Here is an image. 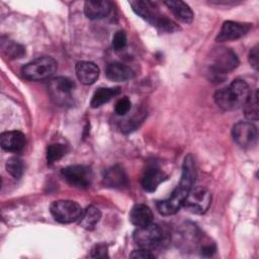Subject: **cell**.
<instances>
[{"instance_id":"7","label":"cell","mask_w":259,"mask_h":259,"mask_svg":"<svg viewBox=\"0 0 259 259\" xmlns=\"http://www.w3.org/2000/svg\"><path fill=\"white\" fill-rule=\"evenodd\" d=\"M133 239L139 248L151 250L162 242L163 231L158 225L151 223L145 227H137L133 233Z\"/></svg>"},{"instance_id":"11","label":"cell","mask_w":259,"mask_h":259,"mask_svg":"<svg viewBox=\"0 0 259 259\" xmlns=\"http://www.w3.org/2000/svg\"><path fill=\"white\" fill-rule=\"evenodd\" d=\"M176 245L186 251H191L198 245L201 235L198 228L192 223H184L175 234Z\"/></svg>"},{"instance_id":"25","label":"cell","mask_w":259,"mask_h":259,"mask_svg":"<svg viewBox=\"0 0 259 259\" xmlns=\"http://www.w3.org/2000/svg\"><path fill=\"white\" fill-rule=\"evenodd\" d=\"M1 49H2V52L10 59H18L25 55L24 47H22L17 42L10 41L8 39L4 40L3 37L1 40Z\"/></svg>"},{"instance_id":"23","label":"cell","mask_w":259,"mask_h":259,"mask_svg":"<svg viewBox=\"0 0 259 259\" xmlns=\"http://www.w3.org/2000/svg\"><path fill=\"white\" fill-rule=\"evenodd\" d=\"M100 219H101L100 210L94 205H89L85 209H83L82 214L78 220V223L83 229L90 231L95 228V226L99 223Z\"/></svg>"},{"instance_id":"17","label":"cell","mask_w":259,"mask_h":259,"mask_svg":"<svg viewBox=\"0 0 259 259\" xmlns=\"http://www.w3.org/2000/svg\"><path fill=\"white\" fill-rule=\"evenodd\" d=\"M168 176L158 167H148L142 177V186L147 192H154L158 186L167 180Z\"/></svg>"},{"instance_id":"24","label":"cell","mask_w":259,"mask_h":259,"mask_svg":"<svg viewBox=\"0 0 259 259\" xmlns=\"http://www.w3.org/2000/svg\"><path fill=\"white\" fill-rule=\"evenodd\" d=\"M244 106L245 117L250 121L258 120V90L250 92Z\"/></svg>"},{"instance_id":"15","label":"cell","mask_w":259,"mask_h":259,"mask_svg":"<svg viewBox=\"0 0 259 259\" xmlns=\"http://www.w3.org/2000/svg\"><path fill=\"white\" fill-rule=\"evenodd\" d=\"M102 182L106 187L115 189H123L128 185L127 176L119 165H113L106 169Z\"/></svg>"},{"instance_id":"31","label":"cell","mask_w":259,"mask_h":259,"mask_svg":"<svg viewBox=\"0 0 259 259\" xmlns=\"http://www.w3.org/2000/svg\"><path fill=\"white\" fill-rule=\"evenodd\" d=\"M90 257L92 258H105L108 257V249H107V245L99 243L96 244L90 252Z\"/></svg>"},{"instance_id":"26","label":"cell","mask_w":259,"mask_h":259,"mask_svg":"<svg viewBox=\"0 0 259 259\" xmlns=\"http://www.w3.org/2000/svg\"><path fill=\"white\" fill-rule=\"evenodd\" d=\"M68 152V148L64 144H52L47 149V161L49 165L62 159Z\"/></svg>"},{"instance_id":"32","label":"cell","mask_w":259,"mask_h":259,"mask_svg":"<svg viewBox=\"0 0 259 259\" xmlns=\"http://www.w3.org/2000/svg\"><path fill=\"white\" fill-rule=\"evenodd\" d=\"M131 258H141V259H152L155 258V255L149 250L145 248H140L138 250L133 251L130 254Z\"/></svg>"},{"instance_id":"13","label":"cell","mask_w":259,"mask_h":259,"mask_svg":"<svg viewBox=\"0 0 259 259\" xmlns=\"http://www.w3.org/2000/svg\"><path fill=\"white\" fill-rule=\"evenodd\" d=\"M130 5L132 6V9L137 15H139L141 18H143L153 26L157 24L158 20L162 16L156 4L152 1L136 0V1H131Z\"/></svg>"},{"instance_id":"3","label":"cell","mask_w":259,"mask_h":259,"mask_svg":"<svg viewBox=\"0 0 259 259\" xmlns=\"http://www.w3.org/2000/svg\"><path fill=\"white\" fill-rule=\"evenodd\" d=\"M208 67L215 80H223L224 76L239 66V59L229 48H214L208 57Z\"/></svg>"},{"instance_id":"9","label":"cell","mask_w":259,"mask_h":259,"mask_svg":"<svg viewBox=\"0 0 259 259\" xmlns=\"http://www.w3.org/2000/svg\"><path fill=\"white\" fill-rule=\"evenodd\" d=\"M63 178L72 186L87 188L91 185L93 174L90 167L86 165H71L61 170Z\"/></svg>"},{"instance_id":"12","label":"cell","mask_w":259,"mask_h":259,"mask_svg":"<svg viewBox=\"0 0 259 259\" xmlns=\"http://www.w3.org/2000/svg\"><path fill=\"white\" fill-rule=\"evenodd\" d=\"M252 28V23L238 22L228 20L225 21L217 36V41H230L236 40L246 35Z\"/></svg>"},{"instance_id":"20","label":"cell","mask_w":259,"mask_h":259,"mask_svg":"<svg viewBox=\"0 0 259 259\" xmlns=\"http://www.w3.org/2000/svg\"><path fill=\"white\" fill-rule=\"evenodd\" d=\"M106 77L114 82H124L134 77V71L121 63H110L105 70Z\"/></svg>"},{"instance_id":"16","label":"cell","mask_w":259,"mask_h":259,"mask_svg":"<svg viewBox=\"0 0 259 259\" xmlns=\"http://www.w3.org/2000/svg\"><path fill=\"white\" fill-rule=\"evenodd\" d=\"M75 72L78 80L84 85H91L98 79L100 70L98 66L89 61H80L76 64Z\"/></svg>"},{"instance_id":"19","label":"cell","mask_w":259,"mask_h":259,"mask_svg":"<svg viewBox=\"0 0 259 259\" xmlns=\"http://www.w3.org/2000/svg\"><path fill=\"white\" fill-rule=\"evenodd\" d=\"M130 221L136 227H145L152 223L153 212L148 205L138 203L131 209Z\"/></svg>"},{"instance_id":"10","label":"cell","mask_w":259,"mask_h":259,"mask_svg":"<svg viewBox=\"0 0 259 259\" xmlns=\"http://www.w3.org/2000/svg\"><path fill=\"white\" fill-rule=\"evenodd\" d=\"M257 127L249 121H239L232 128L234 142L241 148H251L257 141Z\"/></svg>"},{"instance_id":"22","label":"cell","mask_w":259,"mask_h":259,"mask_svg":"<svg viewBox=\"0 0 259 259\" xmlns=\"http://www.w3.org/2000/svg\"><path fill=\"white\" fill-rule=\"evenodd\" d=\"M121 92L119 87H100L98 88L90 101V105L92 108H97L107 103L110 99L117 96Z\"/></svg>"},{"instance_id":"33","label":"cell","mask_w":259,"mask_h":259,"mask_svg":"<svg viewBox=\"0 0 259 259\" xmlns=\"http://www.w3.org/2000/svg\"><path fill=\"white\" fill-rule=\"evenodd\" d=\"M249 63L255 69L258 70V46L256 45L254 48L251 49L249 53Z\"/></svg>"},{"instance_id":"28","label":"cell","mask_w":259,"mask_h":259,"mask_svg":"<svg viewBox=\"0 0 259 259\" xmlns=\"http://www.w3.org/2000/svg\"><path fill=\"white\" fill-rule=\"evenodd\" d=\"M155 27L161 32H175L180 30V27L177 25V23L165 15L160 17Z\"/></svg>"},{"instance_id":"6","label":"cell","mask_w":259,"mask_h":259,"mask_svg":"<svg viewBox=\"0 0 259 259\" xmlns=\"http://www.w3.org/2000/svg\"><path fill=\"white\" fill-rule=\"evenodd\" d=\"M74 89V81L64 76L52 79L49 85L51 97L59 105H70L72 103V94Z\"/></svg>"},{"instance_id":"27","label":"cell","mask_w":259,"mask_h":259,"mask_svg":"<svg viewBox=\"0 0 259 259\" xmlns=\"http://www.w3.org/2000/svg\"><path fill=\"white\" fill-rule=\"evenodd\" d=\"M6 171L15 179L22 176L24 171V163L18 157H11L6 161Z\"/></svg>"},{"instance_id":"1","label":"cell","mask_w":259,"mask_h":259,"mask_svg":"<svg viewBox=\"0 0 259 259\" xmlns=\"http://www.w3.org/2000/svg\"><path fill=\"white\" fill-rule=\"evenodd\" d=\"M196 178V167L193 157L189 154L184 158L182 164V174L180 182L173 190L171 196L164 200H159L156 203L158 211L162 215L175 214L184 203L189 191L191 190Z\"/></svg>"},{"instance_id":"18","label":"cell","mask_w":259,"mask_h":259,"mask_svg":"<svg viewBox=\"0 0 259 259\" xmlns=\"http://www.w3.org/2000/svg\"><path fill=\"white\" fill-rule=\"evenodd\" d=\"M112 4L109 1H86L84 3V13L87 18L96 20L102 19L109 15Z\"/></svg>"},{"instance_id":"29","label":"cell","mask_w":259,"mask_h":259,"mask_svg":"<svg viewBox=\"0 0 259 259\" xmlns=\"http://www.w3.org/2000/svg\"><path fill=\"white\" fill-rule=\"evenodd\" d=\"M127 42L126 33L123 30H117L112 37V47L115 51H121L125 48Z\"/></svg>"},{"instance_id":"14","label":"cell","mask_w":259,"mask_h":259,"mask_svg":"<svg viewBox=\"0 0 259 259\" xmlns=\"http://www.w3.org/2000/svg\"><path fill=\"white\" fill-rule=\"evenodd\" d=\"M0 144L3 150L11 153L21 152L26 144L25 135L19 131L4 132L0 136Z\"/></svg>"},{"instance_id":"2","label":"cell","mask_w":259,"mask_h":259,"mask_svg":"<svg viewBox=\"0 0 259 259\" xmlns=\"http://www.w3.org/2000/svg\"><path fill=\"white\" fill-rule=\"evenodd\" d=\"M250 92L249 86L244 80L236 79L228 87L218 90L213 95V99L221 109L232 111L245 104Z\"/></svg>"},{"instance_id":"21","label":"cell","mask_w":259,"mask_h":259,"mask_svg":"<svg viewBox=\"0 0 259 259\" xmlns=\"http://www.w3.org/2000/svg\"><path fill=\"white\" fill-rule=\"evenodd\" d=\"M164 4L172 11L174 16L184 23H191L193 20V12L191 8L181 0H170Z\"/></svg>"},{"instance_id":"8","label":"cell","mask_w":259,"mask_h":259,"mask_svg":"<svg viewBox=\"0 0 259 259\" xmlns=\"http://www.w3.org/2000/svg\"><path fill=\"white\" fill-rule=\"evenodd\" d=\"M211 203V193L203 186L191 188L184 200L183 206L195 214L204 213Z\"/></svg>"},{"instance_id":"34","label":"cell","mask_w":259,"mask_h":259,"mask_svg":"<svg viewBox=\"0 0 259 259\" xmlns=\"http://www.w3.org/2000/svg\"><path fill=\"white\" fill-rule=\"evenodd\" d=\"M215 246L214 244H206V245H203L201 248H200V253L202 256H205V257H209L211 256L214 252H215Z\"/></svg>"},{"instance_id":"5","label":"cell","mask_w":259,"mask_h":259,"mask_svg":"<svg viewBox=\"0 0 259 259\" xmlns=\"http://www.w3.org/2000/svg\"><path fill=\"white\" fill-rule=\"evenodd\" d=\"M50 211L58 223L71 224L77 222L80 219L83 208L76 201L60 199L52 202Z\"/></svg>"},{"instance_id":"30","label":"cell","mask_w":259,"mask_h":259,"mask_svg":"<svg viewBox=\"0 0 259 259\" xmlns=\"http://www.w3.org/2000/svg\"><path fill=\"white\" fill-rule=\"evenodd\" d=\"M131 107H132V102L130 98L122 97L118 99L117 102L115 103L114 110L117 115H125L131 110Z\"/></svg>"},{"instance_id":"4","label":"cell","mask_w":259,"mask_h":259,"mask_svg":"<svg viewBox=\"0 0 259 259\" xmlns=\"http://www.w3.org/2000/svg\"><path fill=\"white\" fill-rule=\"evenodd\" d=\"M58 69L57 61L52 57H39L21 68L22 77L30 81H39L52 77Z\"/></svg>"}]
</instances>
